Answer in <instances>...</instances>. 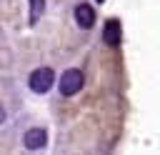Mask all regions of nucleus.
I'll return each instance as SVG.
<instances>
[{
    "instance_id": "7",
    "label": "nucleus",
    "mask_w": 160,
    "mask_h": 155,
    "mask_svg": "<svg viewBox=\"0 0 160 155\" xmlns=\"http://www.w3.org/2000/svg\"><path fill=\"white\" fill-rule=\"evenodd\" d=\"M2 118H5V110H2V108H0V122H2Z\"/></svg>"
},
{
    "instance_id": "2",
    "label": "nucleus",
    "mask_w": 160,
    "mask_h": 155,
    "mask_svg": "<svg viewBox=\"0 0 160 155\" xmlns=\"http://www.w3.org/2000/svg\"><path fill=\"white\" fill-rule=\"evenodd\" d=\"M82 72L80 70H65L60 75V92L62 95H75L80 88H82Z\"/></svg>"
},
{
    "instance_id": "3",
    "label": "nucleus",
    "mask_w": 160,
    "mask_h": 155,
    "mask_svg": "<svg viewBox=\"0 0 160 155\" xmlns=\"http://www.w3.org/2000/svg\"><path fill=\"white\" fill-rule=\"evenodd\" d=\"M45 140H48V132H45L42 128H32V130H28L25 138H22V142H25L28 150H40V148L45 145Z\"/></svg>"
},
{
    "instance_id": "4",
    "label": "nucleus",
    "mask_w": 160,
    "mask_h": 155,
    "mask_svg": "<svg viewBox=\"0 0 160 155\" xmlns=\"http://www.w3.org/2000/svg\"><path fill=\"white\" fill-rule=\"evenodd\" d=\"M120 35H122L120 32V22L118 20H108L105 22V30H102V40L115 48V45H120Z\"/></svg>"
},
{
    "instance_id": "8",
    "label": "nucleus",
    "mask_w": 160,
    "mask_h": 155,
    "mask_svg": "<svg viewBox=\"0 0 160 155\" xmlns=\"http://www.w3.org/2000/svg\"><path fill=\"white\" fill-rule=\"evenodd\" d=\"M98 2H100V0H98Z\"/></svg>"
},
{
    "instance_id": "6",
    "label": "nucleus",
    "mask_w": 160,
    "mask_h": 155,
    "mask_svg": "<svg viewBox=\"0 0 160 155\" xmlns=\"http://www.w3.org/2000/svg\"><path fill=\"white\" fill-rule=\"evenodd\" d=\"M38 12H42V0H32V20L38 18Z\"/></svg>"
},
{
    "instance_id": "5",
    "label": "nucleus",
    "mask_w": 160,
    "mask_h": 155,
    "mask_svg": "<svg viewBox=\"0 0 160 155\" xmlns=\"http://www.w3.org/2000/svg\"><path fill=\"white\" fill-rule=\"evenodd\" d=\"M75 20H78V25L80 28H92V22H95V12H92V8L90 5H78L75 8Z\"/></svg>"
},
{
    "instance_id": "1",
    "label": "nucleus",
    "mask_w": 160,
    "mask_h": 155,
    "mask_svg": "<svg viewBox=\"0 0 160 155\" xmlns=\"http://www.w3.org/2000/svg\"><path fill=\"white\" fill-rule=\"evenodd\" d=\"M55 82V75L50 68H38L32 75H30V90L32 92H48Z\"/></svg>"
}]
</instances>
